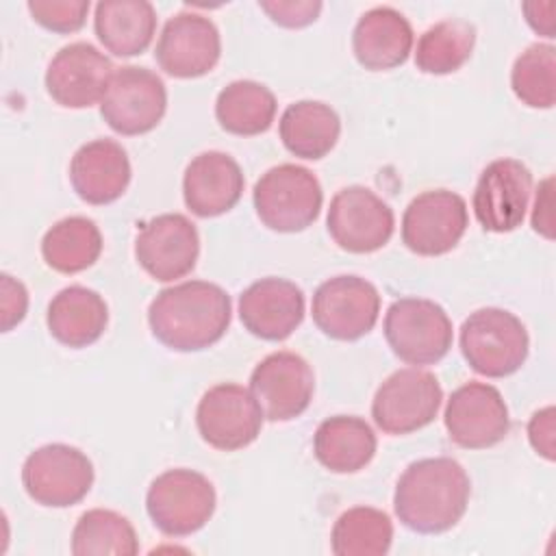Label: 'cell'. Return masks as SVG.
I'll return each instance as SVG.
<instances>
[{
  "mask_svg": "<svg viewBox=\"0 0 556 556\" xmlns=\"http://www.w3.org/2000/svg\"><path fill=\"white\" fill-rule=\"evenodd\" d=\"M471 482L463 465L447 456L410 463L393 493L397 519L413 532L441 534L454 528L469 504Z\"/></svg>",
  "mask_w": 556,
  "mask_h": 556,
  "instance_id": "1",
  "label": "cell"
},
{
  "mask_svg": "<svg viewBox=\"0 0 556 556\" xmlns=\"http://www.w3.org/2000/svg\"><path fill=\"white\" fill-rule=\"evenodd\" d=\"M230 313V295L219 285L189 280L156 293L148 308V324L165 348L198 352L226 334Z\"/></svg>",
  "mask_w": 556,
  "mask_h": 556,
  "instance_id": "2",
  "label": "cell"
},
{
  "mask_svg": "<svg viewBox=\"0 0 556 556\" xmlns=\"http://www.w3.org/2000/svg\"><path fill=\"white\" fill-rule=\"evenodd\" d=\"M528 348L526 326L504 308H478L460 326V352L469 367L486 378L515 374L526 363Z\"/></svg>",
  "mask_w": 556,
  "mask_h": 556,
  "instance_id": "3",
  "label": "cell"
},
{
  "mask_svg": "<svg viewBox=\"0 0 556 556\" xmlns=\"http://www.w3.org/2000/svg\"><path fill=\"white\" fill-rule=\"evenodd\" d=\"M258 219L276 232H300L308 228L321 208L324 193L317 176L295 163L267 169L252 191Z\"/></svg>",
  "mask_w": 556,
  "mask_h": 556,
  "instance_id": "4",
  "label": "cell"
},
{
  "mask_svg": "<svg viewBox=\"0 0 556 556\" xmlns=\"http://www.w3.org/2000/svg\"><path fill=\"white\" fill-rule=\"evenodd\" d=\"M215 489L193 469H167L156 476L146 495L152 523L167 536H187L206 526L215 513Z\"/></svg>",
  "mask_w": 556,
  "mask_h": 556,
  "instance_id": "5",
  "label": "cell"
},
{
  "mask_svg": "<svg viewBox=\"0 0 556 556\" xmlns=\"http://www.w3.org/2000/svg\"><path fill=\"white\" fill-rule=\"evenodd\" d=\"M384 337L393 354L408 365L439 363L454 339L443 306L426 298L395 300L384 315Z\"/></svg>",
  "mask_w": 556,
  "mask_h": 556,
  "instance_id": "6",
  "label": "cell"
},
{
  "mask_svg": "<svg viewBox=\"0 0 556 556\" xmlns=\"http://www.w3.org/2000/svg\"><path fill=\"white\" fill-rule=\"evenodd\" d=\"M22 484L28 497L41 506H74L93 484V465L78 447L48 443L26 456Z\"/></svg>",
  "mask_w": 556,
  "mask_h": 556,
  "instance_id": "7",
  "label": "cell"
},
{
  "mask_svg": "<svg viewBox=\"0 0 556 556\" xmlns=\"http://www.w3.org/2000/svg\"><path fill=\"white\" fill-rule=\"evenodd\" d=\"M443 391L434 374L417 367L393 371L376 391L371 417L387 434H408L428 426L441 406Z\"/></svg>",
  "mask_w": 556,
  "mask_h": 556,
  "instance_id": "8",
  "label": "cell"
},
{
  "mask_svg": "<svg viewBox=\"0 0 556 556\" xmlns=\"http://www.w3.org/2000/svg\"><path fill=\"white\" fill-rule=\"evenodd\" d=\"M167 109L163 80L148 67H119L100 102L102 119L119 135L132 137L156 128Z\"/></svg>",
  "mask_w": 556,
  "mask_h": 556,
  "instance_id": "9",
  "label": "cell"
},
{
  "mask_svg": "<svg viewBox=\"0 0 556 556\" xmlns=\"http://www.w3.org/2000/svg\"><path fill=\"white\" fill-rule=\"evenodd\" d=\"M311 313L326 337L356 341L376 326L380 293L361 276H334L317 287Z\"/></svg>",
  "mask_w": 556,
  "mask_h": 556,
  "instance_id": "10",
  "label": "cell"
},
{
  "mask_svg": "<svg viewBox=\"0 0 556 556\" xmlns=\"http://www.w3.org/2000/svg\"><path fill=\"white\" fill-rule=\"evenodd\" d=\"M263 417L265 415L252 391L235 382L211 387L195 408L200 437L222 452H235L256 441Z\"/></svg>",
  "mask_w": 556,
  "mask_h": 556,
  "instance_id": "11",
  "label": "cell"
},
{
  "mask_svg": "<svg viewBox=\"0 0 556 556\" xmlns=\"http://www.w3.org/2000/svg\"><path fill=\"white\" fill-rule=\"evenodd\" d=\"M326 224L341 250L369 254L389 243L395 217L391 206L371 189L352 185L330 200Z\"/></svg>",
  "mask_w": 556,
  "mask_h": 556,
  "instance_id": "12",
  "label": "cell"
},
{
  "mask_svg": "<svg viewBox=\"0 0 556 556\" xmlns=\"http://www.w3.org/2000/svg\"><path fill=\"white\" fill-rule=\"evenodd\" d=\"M467 204L450 189H430L410 200L402 217V241L419 256H439L456 248L467 230Z\"/></svg>",
  "mask_w": 556,
  "mask_h": 556,
  "instance_id": "13",
  "label": "cell"
},
{
  "mask_svg": "<svg viewBox=\"0 0 556 556\" xmlns=\"http://www.w3.org/2000/svg\"><path fill=\"white\" fill-rule=\"evenodd\" d=\"M250 391L269 421H289L308 408L315 376L300 354L271 352L252 369Z\"/></svg>",
  "mask_w": 556,
  "mask_h": 556,
  "instance_id": "14",
  "label": "cell"
},
{
  "mask_svg": "<svg viewBox=\"0 0 556 556\" xmlns=\"http://www.w3.org/2000/svg\"><path fill=\"white\" fill-rule=\"evenodd\" d=\"M443 421L450 439L467 450L491 447L510 430L508 406L502 393L486 382H467L452 391Z\"/></svg>",
  "mask_w": 556,
  "mask_h": 556,
  "instance_id": "15",
  "label": "cell"
},
{
  "mask_svg": "<svg viewBox=\"0 0 556 556\" xmlns=\"http://www.w3.org/2000/svg\"><path fill=\"white\" fill-rule=\"evenodd\" d=\"M113 74L109 56L87 41H76L52 56L46 70V89L65 109H89L102 102Z\"/></svg>",
  "mask_w": 556,
  "mask_h": 556,
  "instance_id": "16",
  "label": "cell"
},
{
  "mask_svg": "<svg viewBox=\"0 0 556 556\" xmlns=\"http://www.w3.org/2000/svg\"><path fill=\"white\" fill-rule=\"evenodd\" d=\"M200 237L193 222L180 213H163L141 226L135 239L139 265L161 282L187 276L198 261Z\"/></svg>",
  "mask_w": 556,
  "mask_h": 556,
  "instance_id": "17",
  "label": "cell"
},
{
  "mask_svg": "<svg viewBox=\"0 0 556 556\" xmlns=\"http://www.w3.org/2000/svg\"><path fill=\"white\" fill-rule=\"evenodd\" d=\"M532 191V174L517 159L489 163L473 189V213L489 232H510L521 226Z\"/></svg>",
  "mask_w": 556,
  "mask_h": 556,
  "instance_id": "18",
  "label": "cell"
},
{
  "mask_svg": "<svg viewBox=\"0 0 556 556\" xmlns=\"http://www.w3.org/2000/svg\"><path fill=\"white\" fill-rule=\"evenodd\" d=\"M222 54L217 26L200 13H176L156 41V63L174 78H198L208 74Z\"/></svg>",
  "mask_w": 556,
  "mask_h": 556,
  "instance_id": "19",
  "label": "cell"
},
{
  "mask_svg": "<svg viewBox=\"0 0 556 556\" xmlns=\"http://www.w3.org/2000/svg\"><path fill=\"white\" fill-rule=\"evenodd\" d=\"M239 319L265 341L287 339L304 319V293L285 278H261L239 295Z\"/></svg>",
  "mask_w": 556,
  "mask_h": 556,
  "instance_id": "20",
  "label": "cell"
},
{
  "mask_svg": "<svg viewBox=\"0 0 556 556\" xmlns=\"http://www.w3.org/2000/svg\"><path fill=\"white\" fill-rule=\"evenodd\" d=\"M243 172L239 163L219 150H208L191 159L182 176V198L198 217H217L230 211L243 193Z\"/></svg>",
  "mask_w": 556,
  "mask_h": 556,
  "instance_id": "21",
  "label": "cell"
},
{
  "mask_svg": "<svg viewBox=\"0 0 556 556\" xmlns=\"http://www.w3.org/2000/svg\"><path fill=\"white\" fill-rule=\"evenodd\" d=\"M70 182L87 204H111L130 182L126 150L113 139H93L80 146L70 161Z\"/></svg>",
  "mask_w": 556,
  "mask_h": 556,
  "instance_id": "22",
  "label": "cell"
},
{
  "mask_svg": "<svg viewBox=\"0 0 556 556\" xmlns=\"http://www.w3.org/2000/svg\"><path fill=\"white\" fill-rule=\"evenodd\" d=\"M413 48V28L393 7H374L361 15L352 33L356 61L371 72L402 65Z\"/></svg>",
  "mask_w": 556,
  "mask_h": 556,
  "instance_id": "23",
  "label": "cell"
},
{
  "mask_svg": "<svg viewBox=\"0 0 556 556\" xmlns=\"http://www.w3.org/2000/svg\"><path fill=\"white\" fill-rule=\"evenodd\" d=\"M48 330L67 348H87L96 343L109 321V308L93 289L72 285L61 289L48 304Z\"/></svg>",
  "mask_w": 556,
  "mask_h": 556,
  "instance_id": "24",
  "label": "cell"
},
{
  "mask_svg": "<svg viewBox=\"0 0 556 556\" xmlns=\"http://www.w3.org/2000/svg\"><path fill=\"white\" fill-rule=\"evenodd\" d=\"M378 447L371 426L354 415H334L324 419L313 437L315 458L334 473L361 471L374 458Z\"/></svg>",
  "mask_w": 556,
  "mask_h": 556,
  "instance_id": "25",
  "label": "cell"
},
{
  "mask_svg": "<svg viewBox=\"0 0 556 556\" xmlns=\"http://www.w3.org/2000/svg\"><path fill=\"white\" fill-rule=\"evenodd\" d=\"M93 28L111 54L135 56L154 37L156 11L148 0H102L96 4Z\"/></svg>",
  "mask_w": 556,
  "mask_h": 556,
  "instance_id": "26",
  "label": "cell"
},
{
  "mask_svg": "<svg viewBox=\"0 0 556 556\" xmlns=\"http://www.w3.org/2000/svg\"><path fill=\"white\" fill-rule=\"evenodd\" d=\"M278 130L291 154L317 161L334 148L341 135V119L326 102L300 100L285 109Z\"/></svg>",
  "mask_w": 556,
  "mask_h": 556,
  "instance_id": "27",
  "label": "cell"
},
{
  "mask_svg": "<svg viewBox=\"0 0 556 556\" xmlns=\"http://www.w3.org/2000/svg\"><path fill=\"white\" fill-rule=\"evenodd\" d=\"M102 252V235L93 219L72 215L59 219L41 239V256L61 274H78L91 267Z\"/></svg>",
  "mask_w": 556,
  "mask_h": 556,
  "instance_id": "28",
  "label": "cell"
},
{
  "mask_svg": "<svg viewBox=\"0 0 556 556\" xmlns=\"http://www.w3.org/2000/svg\"><path fill=\"white\" fill-rule=\"evenodd\" d=\"M276 115L274 93L256 80H232L215 100V117L226 132L252 137L265 132Z\"/></svg>",
  "mask_w": 556,
  "mask_h": 556,
  "instance_id": "29",
  "label": "cell"
},
{
  "mask_svg": "<svg viewBox=\"0 0 556 556\" xmlns=\"http://www.w3.org/2000/svg\"><path fill=\"white\" fill-rule=\"evenodd\" d=\"M139 541L132 523L109 508L83 513L72 530V554L76 556H135Z\"/></svg>",
  "mask_w": 556,
  "mask_h": 556,
  "instance_id": "30",
  "label": "cell"
},
{
  "mask_svg": "<svg viewBox=\"0 0 556 556\" xmlns=\"http://www.w3.org/2000/svg\"><path fill=\"white\" fill-rule=\"evenodd\" d=\"M393 541V523L387 513L371 506H354L341 513L330 532L337 556H382Z\"/></svg>",
  "mask_w": 556,
  "mask_h": 556,
  "instance_id": "31",
  "label": "cell"
},
{
  "mask_svg": "<svg viewBox=\"0 0 556 556\" xmlns=\"http://www.w3.org/2000/svg\"><path fill=\"white\" fill-rule=\"evenodd\" d=\"M476 46V28L467 20H443L417 41L415 65L424 74H452L467 63Z\"/></svg>",
  "mask_w": 556,
  "mask_h": 556,
  "instance_id": "32",
  "label": "cell"
},
{
  "mask_svg": "<svg viewBox=\"0 0 556 556\" xmlns=\"http://www.w3.org/2000/svg\"><path fill=\"white\" fill-rule=\"evenodd\" d=\"M556 50L552 43L528 46L513 65L510 85L515 96L532 109H552L556 98L554 63Z\"/></svg>",
  "mask_w": 556,
  "mask_h": 556,
  "instance_id": "33",
  "label": "cell"
},
{
  "mask_svg": "<svg viewBox=\"0 0 556 556\" xmlns=\"http://www.w3.org/2000/svg\"><path fill=\"white\" fill-rule=\"evenodd\" d=\"M28 11L37 24L54 33H76L89 11L87 0H30Z\"/></svg>",
  "mask_w": 556,
  "mask_h": 556,
  "instance_id": "34",
  "label": "cell"
},
{
  "mask_svg": "<svg viewBox=\"0 0 556 556\" xmlns=\"http://www.w3.org/2000/svg\"><path fill=\"white\" fill-rule=\"evenodd\" d=\"M258 7L280 26L285 28H302L317 20L321 11V2L313 0H274L258 2Z\"/></svg>",
  "mask_w": 556,
  "mask_h": 556,
  "instance_id": "35",
  "label": "cell"
},
{
  "mask_svg": "<svg viewBox=\"0 0 556 556\" xmlns=\"http://www.w3.org/2000/svg\"><path fill=\"white\" fill-rule=\"evenodd\" d=\"M28 308L26 287L9 274H2V330H11L20 324Z\"/></svg>",
  "mask_w": 556,
  "mask_h": 556,
  "instance_id": "36",
  "label": "cell"
},
{
  "mask_svg": "<svg viewBox=\"0 0 556 556\" xmlns=\"http://www.w3.org/2000/svg\"><path fill=\"white\" fill-rule=\"evenodd\" d=\"M528 439L536 454L554 460V406L536 410L528 424Z\"/></svg>",
  "mask_w": 556,
  "mask_h": 556,
  "instance_id": "37",
  "label": "cell"
},
{
  "mask_svg": "<svg viewBox=\"0 0 556 556\" xmlns=\"http://www.w3.org/2000/svg\"><path fill=\"white\" fill-rule=\"evenodd\" d=\"M552 178H545L539 185L534 211H532V228L545 239H554V217H552Z\"/></svg>",
  "mask_w": 556,
  "mask_h": 556,
  "instance_id": "38",
  "label": "cell"
},
{
  "mask_svg": "<svg viewBox=\"0 0 556 556\" xmlns=\"http://www.w3.org/2000/svg\"><path fill=\"white\" fill-rule=\"evenodd\" d=\"M521 9L532 30L545 37H554V2H526Z\"/></svg>",
  "mask_w": 556,
  "mask_h": 556,
  "instance_id": "39",
  "label": "cell"
}]
</instances>
